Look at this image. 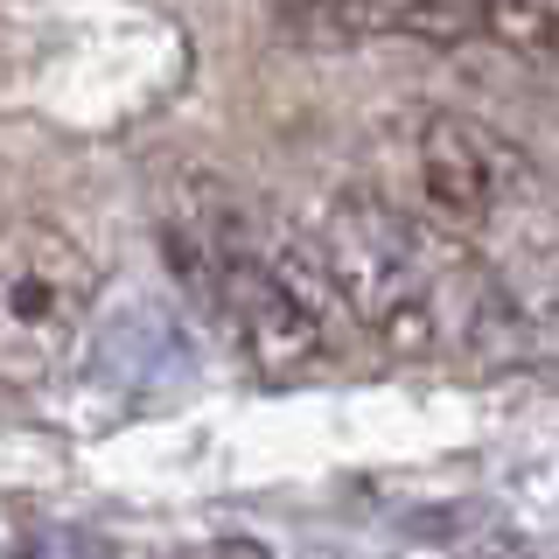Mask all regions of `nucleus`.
<instances>
[{"label": "nucleus", "instance_id": "f257e3e1", "mask_svg": "<svg viewBox=\"0 0 559 559\" xmlns=\"http://www.w3.org/2000/svg\"><path fill=\"white\" fill-rule=\"evenodd\" d=\"M168 266L266 384H301L314 371H329L336 336L273 273L252 210H238L217 189H189L168 210Z\"/></svg>", "mask_w": 559, "mask_h": 559}, {"label": "nucleus", "instance_id": "f03ea898", "mask_svg": "<svg viewBox=\"0 0 559 559\" xmlns=\"http://www.w3.org/2000/svg\"><path fill=\"white\" fill-rule=\"evenodd\" d=\"M314 238L349 329H364L392 357L441 349V231H419L371 189H336L314 217Z\"/></svg>", "mask_w": 559, "mask_h": 559}, {"label": "nucleus", "instance_id": "7ed1b4c3", "mask_svg": "<svg viewBox=\"0 0 559 559\" xmlns=\"http://www.w3.org/2000/svg\"><path fill=\"white\" fill-rule=\"evenodd\" d=\"M98 266L63 224H8L0 231V384L43 392L70 371L92 336Z\"/></svg>", "mask_w": 559, "mask_h": 559}, {"label": "nucleus", "instance_id": "20e7f679", "mask_svg": "<svg viewBox=\"0 0 559 559\" xmlns=\"http://www.w3.org/2000/svg\"><path fill=\"white\" fill-rule=\"evenodd\" d=\"M413 182L441 231H483L532 189V162L483 119L419 112L413 119Z\"/></svg>", "mask_w": 559, "mask_h": 559}, {"label": "nucleus", "instance_id": "39448f33", "mask_svg": "<svg viewBox=\"0 0 559 559\" xmlns=\"http://www.w3.org/2000/svg\"><path fill=\"white\" fill-rule=\"evenodd\" d=\"M301 43H476L483 0H280Z\"/></svg>", "mask_w": 559, "mask_h": 559}, {"label": "nucleus", "instance_id": "423d86ee", "mask_svg": "<svg viewBox=\"0 0 559 559\" xmlns=\"http://www.w3.org/2000/svg\"><path fill=\"white\" fill-rule=\"evenodd\" d=\"M497 287H503L518 343L559 349V245H532L524 259H511V266L497 273Z\"/></svg>", "mask_w": 559, "mask_h": 559}, {"label": "nucleus", "instance_id": "0eeeda50", "mask_svg": "<svg viewBox=\"0 0 559 559\" xmlns=\"http://www.w3.org/2000/svg\"><path fill=\"white\" fill-rule=\"evenodd\" d=\"M483 35L518 57H552L559 49V14L546 0H483Z\"/></svg>", "mask_w": 559, "mask_h": 559}, {"label": "nucleus", "instance_id": "6e6552de", "mask_svg": "<svg viewBox=\"0 0 559 559\" xmlns=\"http://www.w3.org/2000/svg\"><path fill=\"white\" fill-rule=\"evenodd\" d=\"M189 559H273V552L252 546V538H217V546H203V552H189Z\"/></svg>", "mask_w": 559, "mask_h": 559}]
</instances>
